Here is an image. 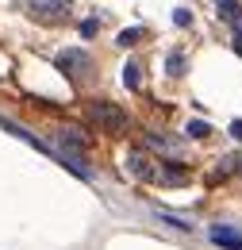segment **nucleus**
Masks as SVG:
<instances>
[{
	"mask_svg": "<svg viewBox=\"0 0 242 250\" xmlns=\"http://www.w3.org/2000/svg\"><path fill=\"white\" fill-rule=\"evenodd\" d=\"M92 35H96V20H85L81 23V39H92Z\"/></svg>",
	"mask_w": 242,
	"mask_h": 250,
	"instance_id": "obj_11",
	"label": "nucleus"
},
{
	"mask_svg": "<svg viewBox=\"0 0 242 250\" xmlns=\"http://www.w3.org/2000/svg\"><path fill=\"white\" fill-rule=\"evenodd\" d=\"M69 4L73 0H27V12L39 23H61L69 16Z\"/></svg>",
	"mask_w": 242,
	"mask_h": 250,
	"instance_id": "obj_2",
	"label": "nucleus"
},
{
	"mask_svg": "<svg viewBox=\"0 0 242 250\" xmlns=\"http://www.w3.org/2000/svg\"><path fill=\"white\" fill-rule=\"evenodd\" d=\"M85 120H89L96 131H108V135H123L127 127H131V120H127V112H123L120 104H112V100H89L85 104Z\"/></svg>",
	"mask_w": 242,
	"mask_h": 250,
	"instance_id": "obj_1",
	"label": "nucleus"
},
{
	"mask_svg": "<svg viewBox=\"0 0 242 250\" xmlns=\"http://www.w3.org/2000/svg\"><path fill=\"white\" fill-rule=\"evenodd\" d=\"M208 131H212V127H208V124H200V120H196V124H188V135H192V139H204Z\"/></svg>",
	"mask_w": 242,
	"mask_h": 250,
	"instance_id": "obj_9",
	"label": "nucleus"
},
{
	"mask_svg": "<svg viewBox=\"0 0 242 250\" xmlns=\"http://www.w3.org/2000/svg\"><path fill=\"white\" fill-rule=\"evenodd\" d=\"M139 39H142V27H127V31L120 35V46H135Z\"/></svg>",
	"mask_w": 242,
	"mask_h": 250,
	"instance_id": "obj_7",
	"label": "nucleus"
},
{
	"mask_svg": "<svg viewBox=\"0 0 242 250\" xmlns=\"http://www.w3.org/2000/svg\"><path fill=\"white\" fill-rule=\"evenodd\" d=\"M123 85H127L131 93H139V89H142V65H139V62H127V73H123Z\"/></svg>",
	"mask_w": 242,
	"mask_h": 250,
	"instance_id": "obj_6",
	"label": "nucleus"
},
{
	"mask_svg": "<svg viewBox=\"0 0 242 250\" xmlns=\"http://www.w3.org/2000/svg\"><path fill=\"white\" fill-rule=\"evenodd\" d=\"M54 139H58V146H61L69 158L85 154V135H81L77 127H58V135H54Z\"/></svg>",
	"mask_w": 242,
	"mask_h": 250,
	"instance_id": "obj_4",
	"label": "nucleus"
},
{
	"mask_svg": "<svg viewBox=\"0 0 242 250\" xmlns=\"http://www.w3.org/2000/svg\"><path fill=\"white\" fill-rule=\"evenodd\" d=\"M165 65H169V73H184V58H181V54H169V62H165Z\"/></svg>",
	"mask_w": 242,
	"mask_h": 250,
	"instance_id": "obj_10",
	"label": "nucleus"
},
{
	"mask_svg": "<svg viewBox=\"0 0 242 250\" xmlns=\"http://www.w3.org/2000/svg\"><path fill=\"white\" fill-rule=\"evenodd\" d=\"M212 243L223 247V250H242V235L227 231V227H212Z\"/></svg>",
	"mask_w": 242,
	"mask_h": 250,
	"instance_id": "obj_5",
	"label": "nucleus"
},
{
	"mask_svg": "<svg viewBox=\"0 0 242 250\" xmlns=\"http://www.w3.org/2000/svg\"><path fill=\"white\" fill-rule=\"evenodd\" d=\"M231 139H239V143H242V120H235V124H231Z\"/></svg>",
	"mask_w": 242,
	"mask_h": 250,
	"instance_id": "obj_12",
	"label": "nucleus"
},
{
	"mask_svg": "<svg viewBox=\"0 0 242 250\" xmlns=\"http://www.w3.org/2000/svg\"><path fill=\"white\" fill-rule=\"evenodd\" d=\"M58 69H65L69 77H89L92 73V58L85 50H61L58 54Z\"/></svg>",
	"mask_w": 242,
	"mask_h": 250,
	"instance_id": "obj_3",
	"label": "nucleus"
},
{
	"mask_svg": "<svg viewBox=\"0 0 242 250\" xmlns=\"http://www.w3.org/2000/svg\"><path fill=\"white\" fill-rule=\"evenodd\" d=\"M219 12L227 20H239V0H219Z\"/></svg>",
	"mask_w": 242,
	"mask_h": 250,
	"instance_id": "obj_8",
	"label": "nucleus"
}]
</instances>
